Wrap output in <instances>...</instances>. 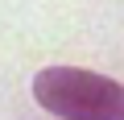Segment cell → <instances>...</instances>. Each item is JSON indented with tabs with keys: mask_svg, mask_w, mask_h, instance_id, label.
<instances>
[{
	"mask_svg": "<svg viewBox=\"0 0 124 120\" xmlns=\"http://www.w3.org/2000/svg\"><path fill=\"white\" fill-rule=\"evenodd\" d=\"M33 99L62 120H124V83L83 66H41Z\"/></svg>",
	"mask_w": 124,
	"mask_h": 120,
	"instance_id": "6da1fadb",
	"label": "cell"
}]
</instances>
